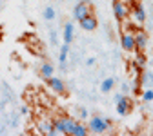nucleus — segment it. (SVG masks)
I'll return each mask as SVG.
<instances>
[{"label":"nucleus","instance_id":"f257e3e1","mask_svg":"<svg viewBox=\"0 0 153 136\" xmlns=\"http://www.w3.org/2000/svg\"><path fill=\"white\" fill-rule=\"evenodd\" d=\"M109 127H113V122L109 118H102V116H93L88 124V131L93 134H104L109 131Z\"/></svg>","mask_w":153,"mask_h":136},{"label":"nucleus","instance_id":"f03ea898","mask_svg":"<svg viewBox=\"0 0 153 136\" xmlns=\"http://www.w3.org/2000/svg\"><path fill=\"white\" fill-rule=\"evenodd\" d=\"M51 122H53V127H55L56 134H71L73 127L76 125V122L73 118H68V116H60V118H55Z\"/></svg>","mask_w":153,"mask_h":136},{"label":"nucleus","instance_id":"7ed1b4c3","mask_svg":"<svg viewBox=\"0 0 153 136\" xmlns=\"http://www.w3.org/2000/svg\"><path fill=\"white\" fill-rule=\"evenodd\" d=\"M113 15L117 18V22H124L128 15H129V9L128 6L122 2V0H113Z\"/></svg>","mask_w":153,"mask_h":136},{"label":"nucleus","instance_id":"20e7f679","mask_svg":"<svg viewBox=\"0 0 153 136\" xmlns=\"http://www.w3.org/2000/svg\"><path fill=\"white\" fill-rule=\"evenodd\" d=\"M88 15H91V6L88 2H79L75 6V9H73V18L75 20H82V18L88 16Z\"/></svg>","mask_w":153,"mask_h":136},{"label":"nucleus","instance_id":"39448f33","mask_svg":"<svg viewBox=\"0 0 153 136\" xmlns=\"http://www.w3.org/2000/svg\"><path fill=\"white\" fill-rule=\"evenodd\" d=\"M120 46H122V49L126 53H133V51H135V35H133V33H122Z\"/></svg>","mask_w":153,"mask_h":136},{"label":"nucleus","instance_id":"423d86ee","mask_svg":"<svg viewBox=\"0 0 153 136\" xmlns=\"http://www.w3.org/2000/svg\"><path fill=\"white\" fill-rule=\"evenodd\" d=\"M79 22H80V27L84 31H95L99 27V20H97L95 15H88V16H84L82 20H79Z\"/></svg>","mask_w":153,"mask_h":136},{"label":"nucleus","instance_id":"0eeeda50","mask_svg":"<svg viewBox=\"0 0 153 136\" xmlns=\"http://www.w3.org/2000/svg\"><path fill=\"white\" fill-rule=\"evenodd\" d=\"M117 112L120 116H128L129 114V98L122 94H117Z\"/></svg>","mask_w":153,"mask_h":136},{"label":"nucleus","instance_id":"6e6552de","mask_svg":"<svg viewBox=\"0 0 153 136\" xmlns=\"http://www.w3.org/2000/svg\"><path fill=\"white\" fill-rule=\"evenodd\" d=\"M48 85L56 93V94H66V85L60 78H56V76H51V78H48Z\"/></svg>","mask_w":153,"mask_h":136},{"label":"nucleus","instance_id":"1a4fd4ad","mask_svg":"<svg viewBox=\"0 0 153 136\" xmlns=\"http://www.w3.org/2000/svg\"><path fill=\"white\" fill-rule=\"evenodd\" d=\"M146 47H148V35L139 29L135 33V51H144Z\"/></svg>","mask_w":153,"mask_h":136},{"label":"nucleus","instance_id":"9d476101","mask_svg":"<svg viewBox=\"0 0 153 136\" xmlns=\"http://www.w3.org/2000/svg\"><path fill=\"white\" fill-rule=\"evenodd\" d=\"M36 129H38V132H40V134H49V136H55V134H56V131H55V127H53V122H48V120L38 122Z\"/></svg>","mask_w":153,"mask_h":136},{"label":"nucleus","instance_id":"9b49d317","mask_svg":"<svg viewBox=\"0 0 153 136\" xmlns=\"http://www.w3.org/2000/svg\"><path fill=\"white\" fill-rule=\"evenodd\" d=\"M133 18H135L137 24H144L146 22V11L140 4H135V7H133Z\"/></svg>","mask_w":153,"mask_h":136},{"label":"nucleus","instance_id":"f8f14e48","mask_svg":"<svg viewBox=\"0 0 153 136\" xmlns=\"http://www.w3.org/2000/svg\"><path fill=\"white\" fill-rule=\"evenodd\" d=\"M38 73H40V76H42V78H44V80H48V78H51V76H53V73H55V69H53V65H51V64H48V62H44V64L40 65V71H38Z\"/></svg>","mask_w":153,"mask_h":136},{"label":"nucleus","instance_id":"ddd939ff","mask_svg":"<svg viewBox=\"0 0 153 136\" xmlns=\"http://www.w3.org/2000/svg\"><path fill=\"white\" fill-rule=\"evenodd\" d=\"M73 42V24L68 22L64 26V44H71Z\"/></svg>","mask_w":153,"mask_h":136},{"label":"nucleus","instance_id":"4468645a","mask_svg":"<svg viewBox=\"0 0 153 136\" xmlns=\"http://www.w3.org/2000/svg\"><path fill=\"white\" fill-rule=\"evenodd\" d=\"M86 134H89L88 127H86V125H82V124H76V125L73 127V131H71V134H69V136H86Z\"/></svg>","mask_w":153,"mask_h":136},{"label":"nucleus","instance_id":"2eb2a0df","mask_svg":"<svg viewBox=\"0 0 153 136\" xmlns=\"http://www.w3.org/2000/svg\"><path fill=\"white\" fill-rule=\"evenodd\" d=\"M68 51H69V44H64L60 47V54H59V62H60V67L64 69L66 67V60H68Z\"/></svg>","mask_w":153,"mask_h":136},{"label":"nucleus","instance_id":"dca6fc26","mask_svg":"<svg viewBox=\"0 0 153 136\" xmlns=\"http://www.w3.org/2000/svg\"><path fill=\"white\" fill-rule=\"evenodd\" d=\"M113 87H115V80H113V78H106V80L100 84V91H102V93H109Z\"/></svg>","mask_w":153,"mask_h":136},{"label":"nucleus","instance_id":"f3484780","mask_svg":"<svg viewBox=\"0 0 153 136\" xmlns=\"http://www.w3.org/2000/svg\"><path fill=\"white\" fill-rule=\"evenodd\" d=\"M135 67H139L140 71H144V67H146V56L142 54V51H139V54L135 58Z\"/></svg>","mask_w":153,"mask_h":136},{"label":"nucleus","instance_id":"a211bd4d","mask_svg":"<svg viewBox=\"0 0 153 136\" xmlns=\"http://www.w3.org/2000/svg\"><path fill=\"white\" fill-rule=\"evenodd\" d=\"M142 102H153V89H146V91H142Z\"/></svg>","mask_w":153,"mask_h":136},{"label":"nucleus","instance_id":"6ab92c4d","mask_svg":"<svg viewBox=\"0 0 153 136\" xmlns=\"http://www.w3.org/2000/svg\"><path fill=\"white\" fill-rule=\"evenodd\" d=\"M55 18V9L53 7H46L44 9V20H53Z\"/></svg>","mask_w":153,"mask_h":136},{"label":"nucleus","instance_id":"aec40b11","mask_svg":"<svg viewBox=\"0 0 153 136\" xmlns=\"http://www.w3.org/2000/svg\"><path fill=\"white\" fill-rule=\"evenodd\" d=\"M80 118H82V120L88 118V111H86V109H80Z\"/></svg>","mask_w":153,"mask_h":136},{"label":"nucleus","instance_id":"412c9836","mask_svg":"<svg viewBox=\"0 0 153 136\" xmlns=\"http://www.w3.org/2000/svg\"><path fill=\"white\" fill-rule=\"evenodd\" d=\"M20 112H22V114H29V107H26V105H24V107L20 109Z\"/></svg>","mask_w":153,"mask_h":136},{"label":"nucleus","instance_id":"4be33fe9","mask_svg":"<svg viewBox=\"0 0 153 136\" xmlns=\"http://www.w3.org/2000/svg\"><path fill=\"white\" fill-rule=\"evenodd\" d=\"M86 64H88V65H93V64H95V58H93V56L88 58V62H86Z\"/></svg>","mask_w":153,"mask_h":136},{"label":"nucleus","instance_id":"5701e85b","mask_svg":"<svg viewBox=\"0 0 153 136\" xmlns=\"http://www.w3.org/2000/svg\"><path fill=\"white\" fill-rule=\"evenodd\" d=\"M0 31H2V26H0Z\"/></svg>","mask_w":153,"mask_h":136}]
</instances>
